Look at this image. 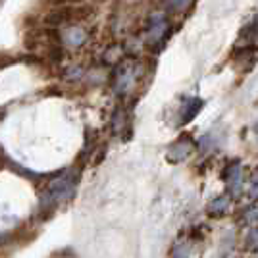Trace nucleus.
Returning a JSON list of instances; mask_svg holds the SVG:
<instances>
[{"instance_id":"obj_1","label":"nucleus","mask_w":258,"mask_h":258,"mask_svg":"<svg viewBox=\"0 0 258 258\" xmlns=\"http://www.w3.org/2000/svg\"><path fill=\"white\" fill-rule=\"evenodd\" d=\"M76 185H77V175L74 172L58 175L56 179H52V181L46 185V189L41 195V208L46 210V212L56 208L60 203H64L66 199L72 197Z\"/></svg>"},{"instance_id":"obj_2","label":"nucleus","mask_w":258,"mask_h":258,"mask_svg":"<svg viewBox=\"0 0 258 258\" xmlns=\"http://www.w3.org/2000/svg\"><path fill=\"white\" fill-rule=\"evenodd\" d=\"M193 149H195L193 141L189 139V137H181L179 141H175L173 145H170V149H168V160L170 162L185 160L193 152Z\"/></svg>"},{"instance_id":"obj_3","label":"nucleus","mask_w":258,"mask_h":258,"mask_svg":"<svg viewBox=\"0 0 258 258\" xmlns=\"http://www.w3.org/2000/svg\"><path fill=\"white\" fill-rule=\"evenodd\" d=\"M226 183L229 187V193L237 197L241 195V189H243V168L239 162H233L226 172Z\"/></svg>"},{"instance_id":"obj_4","label":"nucleus","mask_w":258,"mask_h":258,"mask_svg":"<svg viewBox=\"0 0 258 258\" xmlns=\"http://www.w3.org/2000/svg\"><path fill=\"white\" fill-rule=\"evenodd\" d=\"M166 31H168V22L164 18H154L151 25L147 27V43L151 44V46L158 44L160 41H164Z\"/></svg>"},{"instance_id":"obj_5","label":"nucleus","mask_w":258,"mask_h":258,"mask_svg":"<svg viewBox=\"0 0 258 258\" xmlns=\"http://www.w3.org/2000/svg\"><path fill=\"white\" fill-rule=\"evenodd\" d=\"M62 41L68 46H81L87 41V33L83 29H79V27H68L62 33Z\"/></svg>"},{"instance_id":"obj_6","label":"nucleus","mask_w":258,"mask_h":258,"mask_svg":"<svg viewBox=\"0 0 258 258\" xmlns=\"http://www.w3.org/2000/svg\"><path fill=\"white\" fill-rule=\"evenodd\" d=\"M201 108H203V100H201V98H189V100H187V104L183 106L181 123H189V121H191V119L201 112Z\"/></svg>"},{"instance_id":"obj_7","label":"nucleus","mask_w":258,"mask_h":258,"mask_svg":"<svg viewBox=\"0 0 258 258\" xmlns=\"http://www.w3.org/2000/svg\"><path fill=\"white\" fill-rule=\"evenodd\" d=\"M208 214L214 216V218H220V216H224L229 210V197L224 195V197H218L214 201H210V205H208Z\"/></svg>"},{"instance_id":"obj_8","label":"nucleus","mask_w":258,"mask_h":258,"mask_svg":"<svg viewBox=\"0 0 258 258\" xmlns=\"http://www.w3.org/2000/svg\"><path fill=\"white\" fill-rule=\"evenodd\" d=\"M189 252H191V247L187 241H179L175 243L172 248V258H189Z\"/></svg>"},{"instance_id":"obj_9","label":"nucleus","mask_w":258,"mask_h":258,"mask_svg":"<svg viewBox=\"0 0 258 258\" xmlns=\"http://www.w3.org/2000/svg\"><path fill=\"white\" fill-rule=\"evenodd\" d=\"M243 35L247 37L248 41H256L258 39V16L252 20V22L248 23L245 29H243Z\"/></svg>"},{"instance_id":"obj_10","label":"nucleus","mask_w":258,"mask_h":258,"mask_svg":"<svg viewBox=\"0 0 258 258\" xmlns=\"http://www.w3.org/2000/svg\"><path fill=\"white\" fill-rule=\"evenodd\" d=\"M191 0H170L168 2V10L170 12H179V10H183L187 4H189Z\"/></svg>"},{"instance_id":"obj_11","label":"nucleus","mask_w":258,"mask_h":258,"mask_svg":"<svg viewBox=\"0 0 258 258\" xmlns=\"http://www.w3.org/2000/svg\"><path fill=\"white\" fill-rule=\"evenodd\" d=\"M247 247L248 248H256L258 247V227L250 229L247 235Z\"/></svg>"},{"instance_id":"obj_12","label":"nucleus","mask_w":258,"mask_h":258,"mask_svg":"<svg viewBox=\"0 0 258 258\" xmlns=\"http://www.w3.org/2000/svg\"><path fill=\"white\" fill-rule=\"evenodd\" d=\"M248 193H250L252 199H258V172L254 173L252 179H250V191H248Z\"/></svg>"},{"instance_id":"obj_13","label":"nucleus","mask_w":258,"mask_h":258,"mask_svg":"<svg viewBox=\"0 0 258 258\" xmlns=\"http://www.w3.org/2000/svg\"><path fill=\"white\" fill-rule=\"evenodd\" d=\"M52 258H74L72 254H68V252H58V254H54Z\"/></svg>"}]
</instances>
